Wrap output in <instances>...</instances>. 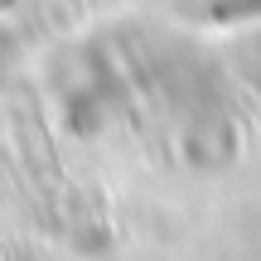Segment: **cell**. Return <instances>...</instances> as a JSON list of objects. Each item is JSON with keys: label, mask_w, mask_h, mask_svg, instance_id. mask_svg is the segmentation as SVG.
<instances>
[{"label": "cell", "mask_w": 261, "mask_h": 261, "mask_svg": "<svg viewBox=\"0 0 261 261\" xmlns=\"http://www.w3.org/2000/svg\"><path fill=\"white\" fill-rule=\"evenodd\" d=\"M194 10L203 19H256L261 0H194Z\"/></svg>", "instance_id": "obj_1"}]
</instances>
